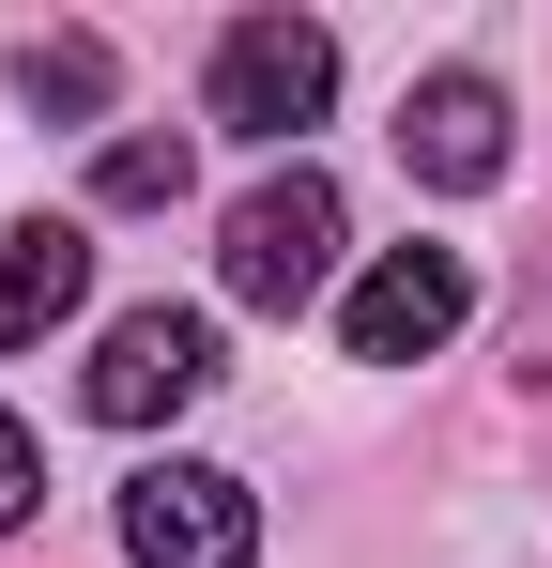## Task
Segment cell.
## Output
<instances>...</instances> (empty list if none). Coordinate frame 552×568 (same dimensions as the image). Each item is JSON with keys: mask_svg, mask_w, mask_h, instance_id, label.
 <instances>
[{"mask_svg": "<svg viewBox=\"0 0 552 568\" xmlns=\"http://www.w3.org/2000/svg\"><path fill=\"white\" fill-rule=\"evenodd\" d=\"M108 78H123V62H108V31H31V47H16V93L47 108V123H92Z\"/></svg>", "mask_w": 552, "mask_h": 568, "instance_id": "ba28073f", "label": "cell"}, {"mask_svg": "<svg viewBox=\"0 0 552 568\" xmlns=\"http://www.w3.org/2000/svg\"><path fill=\"white\" fill-rule=\"evenodd\" d=\"M338 93V31L323 16H231L215 31V123L231 139H307Z\"/></svg>", "mask_w": 552, "mask_h": 568, "instance_id": "7a4b0ae2", "label": "cell"}, {"mask_svg": "<svg viewBox=\"0 0 552 568\" xmlns=\"http://www.w3.org/2000/svg\"><path fill=\"white\" fill-rule=\"evenodd\" d=\"M338 246H354V215H338V185H323V170H262V185L231 200V231H215V277H231V307H262V323H292V307H323V277H338Z\"/></svg>", "mask_w": 552, "mask_h": 568, "instance_id": "6da1fadb", "label": "cell"}, {"mask_svg": "<svg viewBox=\"0 0 552 568\" xmlns=\"http://www.w3.org/2000/svg\"><path fill=\"white\" fill-rule=\"evenodd\" d=\"M92 200H108V215H154V200H184V139H108V154H92Z\"/></svg>", "mask_w": 552, "mask_h": 568, "instance_id": "9c48e42d", "label": "cell"}, {"mask_svg": "<svg viewBox=\"0 0 552 568\" xmlns=\"http://www.w3.org/2000/svg\"><path fill=\"white\" fill-rule=\"evenodd\" d=\"M123 568H262V507L215 462H154L123 476Z\"/></svg>", "mask_w": 552, "mask_h": 568, "instance_id": "3957f363", "label": "cell"}, {"mask_svg": "<svg viewBox=\"0 0 552 568\" xmlns=\"http://www.w3.org/2000/svg\"><path fill=\"white\" fill-rule=\"evenodd\" d=\"M31 507H47V446H31V430H16V415H0V538H16V523H31Z\"/></svg>", "mask_w": 552, "mask_h": 568, "instance_id": "30bf717a", "label": "cell"}, {"mask_svg": "<svg viewBox=\"0 0 552 568\" xmlns=\"http://www.w3.org/2000/svg\"><path fill=\"white\" fill-rule=\"evenodd\" d=\"M399 170H415V185H446V200L507 185V93H491L476 62L415 78V93H399Z\"/></svg>", "mask_w": 552, "mask_h": 568, "instance_id": "8992f818", "label": "cell"}, {"mask_svg": "<svg viewBox=\"0 0 552 568\" xmlns=\"http://www.w3.org/2000/svg\"><path fill=\"white\" fill-rule=\"evenodd\" d=\"M108 430H154L184 399H215V323L200 307H123L108 338H92V384H78Z\"/></svg>", "mask_w": 552, "mask_h": 568, "instance_id": "5b68a950", "label": "cell"}, {"mask_svg": "<svg viewBox=\"0 0 552 568\" xmlns=\"http://www.w3.org/2000/svg\"><path fill=\"white\" fill-rule=\"evenodd\" d=\"M460 307H476V262L460 246H384L338 307V338H354V369H430L460 338Z\"/></svg>", "mask_w": 552, "mask_h": 568, "instance_id": "277c9868", "label": "cell"}, {"mask_svg": "<svg viewBox=\"0 0 552 568\" xmlns=\"http://www.w3.org/2000/svg\"><path fill=\"white\" fill-rule=\"evenodd\" d=\"M78 292H92V231H78V215L0 231V354H16V338H47V323H78Z\"/></svg>", "mask_w": 552, "mask_h": 568, "instance_id": "52a82bcc", "label": "cell"}]
</instances>
